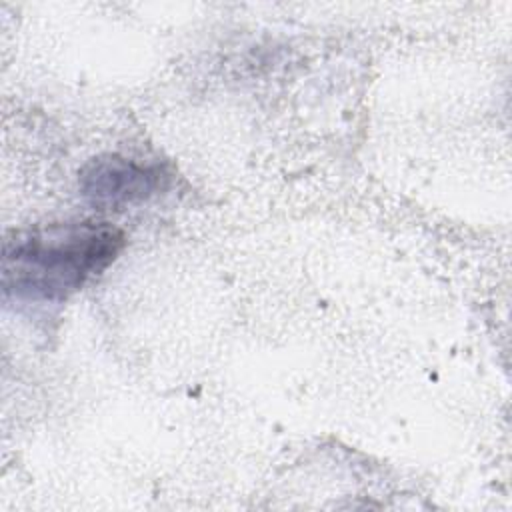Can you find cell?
Wrapping results in <instances>:
<instances>
[{
  "instance_id": "1",
  "label": "cell",
  "mask_w": 512,
  "mask_h": 512,
  "mask_svg": "<svg viewBox=\"0 0 512 512\" xmlns=\"http://www.w3.org/2000/svg\"><path fill=\"white\" fill-rule=\"evenodd\" d=\"M124 242L120 228L92 220L12 232L2 248L4 294L32 302H62L104 272Z\"/></svg>"
},
{
  "instance_id": "2",
  "label": "cell",
  "mask_w": 512,
  "mask_h": 512,
  "mask_svg": "<svg viewBox=\"0 0 512 512\" xmlns=\"http://www.w3.org/2000/svg\"><path fill=\"white\" fill-rule=\"evenodd\" d=\"M170 184L162 164H144L118 154L96 156L80 170V192L98 208H124L144 202Z\"/></svg>"
}]
</instances>
